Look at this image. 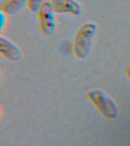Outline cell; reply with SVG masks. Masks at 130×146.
Here are the masks:
<instances>
[{
	"label": "cell",
	"instance_id": "6da1fadb",
	"mask_svg": "<svg viewBox=\"0 0 130 146\" xmlns=\"http://www.w3.org/2000/svg\"><path fill=\"white\" fill-rule=\"evenodd\" d=\"M97 31L98 26L94 22L85 23L78 30L73 43V52L77 58L84 59L88 56Z\"/></svg>",
	"mask_w": 130,
	"mask_h": 146
},
{
	"label": "cell",
	"instance_id": "7a4b0ae2",
	"mask_svg": "<svg viewBox=\"0 0 130 146\" xmlns=\"http://www.w3.org/2000/svg\"><path fill=\"white\" fill-rule=\"evenodd\" d=\"M89 100L93 103L100 113L106 118L115 119L119 115V109L117 105L109 96L103 91L94 89L89 91Z\"/></svg>",
	"mask_w": 130,
	"mask_h": 146
},
{
	"label": "cell",
	"instance_id": "3957f363",
	"mask_svg": "<svg viewBox=\"0 0 130 146\" xmlns=\"http://www.w3.org/2000/svg\"><path fill=\"white\" fill-rule=\"evenodd\" d=\"M54 13L48 1L44 2L36 12L38 17L39 28L41 33L45 36H51L56 30Z\"/></svg>",
	"mask_w": 130,
	"mask_h": 146
},
{
	"label": "cell",
	"instance_id": "277c9868",
	"mask_svg": "<svg viewBox=\"0 0 130 146\" xmlns=\"http://www.w3.org/2000/svg\"><path fill=\"white\" fill-rule=\"evenodd\" d=\"M55 13L71 14L78 16L82 13V7L76 0H48Z\"/></svg>",
	"mask_w": 130,
	"mask_h": 146
},
{
	"label": "cell",
	"instance_id": "5b68a950",
	"mask_svg": "<svg viewBox=\"0 0 130 146\" xmlns=\"http://www.w3.org/2000/svg\"><path fill=\"white\" fill-rule=\"evenodd\" d=\"M0 52L5 59L13 62L20 60L22 56L21 51L18 46L3 36H0Z\"/></svg>",
	"mask_w": 130,
	"mask_h": 146
},
{
	"label": "cell",
	"instance_id": "8992f818",
	"mask_svg": "<svg viewBox=\"0 0 130 146\" xmlns=\"http://www.w3.org/2000/svg\"><path fill=\"white\" fill-rule=\"evenodd\" d=\"M27 1L28 0H6L2 5L1 10L6 15H15L25 5H27Z\"/></svg>",
	"mask_w": 130,
	"mask_h": 146
},
{
	"label": "cell",
	"instance_id": "52a82bcc",
	"mask_svg": "<svg viewBox=\"0 0 130 146\" xmlns=\"http://www.w3.org/2000/svg\"><path fill=\"white\" fill-rule=\"evenodd\" d=\"M46 1L48 0H28L27 6L32 12H37L41 5Z\"/></svg>",
	"mask_w": 130,
	"mask_h": 146
},
{
	"label": "cell",
	"instance_id": "ba28073f",
	"mask_svg": "<svg viewBox=\"0 0 130 146\" xmlns=\"http://www.w3.org/2000/svg\"><path fill=\"white\" fill-rule=\"evenodd\" d=\"M125 72H126V75H127L128 78L130 79V66L129 68H126V71H125Z\"/></svg>",
	"mask_w": 130,
	"mask_h": 146
}]
</instances>
